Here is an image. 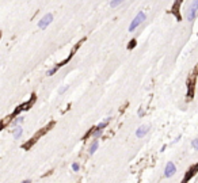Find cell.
Masks as SVG:
<instances>
[{"mask_svg":"<svg viewBox=\"0 0 198 183\" xmlns=\"http://www.w3.org/2000/svg\"><path fill=\"white\" fill-rule=\"evenodd\" d=\"M145 18H146V16H145V12H142V11H141V12H138V14L136 15L134 19L132 21L130 26H129V31H134L136 29H137V27L140 26V25L142 23V22L145 21Z\"/></svg>","mask_w":198,"mask_h":183,"instance_id":"obj_1","label":"cell"},{"mask_svg":"<svg viewBox=\"0 0 198 183\" xmlns=\"http://www.w3.org/2000/svg\"><path fill=\"white\" fill-rule=\"evenodd\" d=\"M197 14H198V0H194L187 11V19L189 21H194V18L197 16Z\"/></svg>","mask_w":198,"mask_h":183,"instance_id":"obj_2","label":"cell"},{"mask_svg":"<svg viewBox=\"0 0 198 183\" xmlns=\"http://www.w3.org/2000/svg\"><path fill=\"white\" fill-rule=\"evenodd\" d=\"M53 22V15L52 14H46L45 16H42V19L39 22H38V27L39 29H42V30H45L50 23Z\"/></svg>","mask_w":198,"mask_h":183,"instance_id":"obj_3","label":"cell"},{"mask_svg":"<svg viewBox=\"0 0 198 183\" xmlns=\"http://www.w3.org/2000/svg\"><path fill=\"white\" fill-rule=\"evenodd\" d=\"M175 172H177V166L172 162H168L166 168H164V176L166 178H171V176L175 175Z\"/></svg>","mask_w":198,"mask_h":183,"instance_id":"obj_4","label":"cell"},{"mask_svg":"<svg viewBox=\"0 0 198 183\" xmlns=\"http://www.w3.org/2000/svg\"><path fill=\"white\" fill-rule=\"evenodd\" d=\"M149 126L148 125H141L137 130H136V137L137 138H142V137H145L146 134H148V132H149Z\"/></svg>","mask_w":198,"mask_h":183,"instance_id":"obj_5","label":"cell"},{"mask_svg":"<svg viewBox=\"0 0 198 183\" xmlns=\"http://www.w3.org/2000/svg\"><path fill=\"white\" fill-rule=\"evenodd\" d=\"M22 136H23V128H22V126H15V128L12 129V137H14L15 140H19Z\"/></svg>","mask_w":198,"mask_h":183,"instance_id":"obj_6","label":"cell"},{"mask_svg":"<svg viewBox=\"0 0 198 183\" xmlns=\"http://www.w3.org/2000/svg\"><path fill=\"white\" fill-rule=\"evenodd\" d=\"M98 146H99V140H92V141H91V144H90V146H88V155L90 156H92L95 152H96Z\"/></svg>","mask_w":198,"mask_h":183,"instance_id":"obj_7","label":"cell"},{"mask_svg":"<svg viewBox=\"0 0 198 183\" xmlns=\"http://www.w3.org/2000/svg\"><path fill=\"white\" fill-rule=\"evenodd\" d=\"M102 134H103V129H100V128H98V126H95L94 130L91 132V137H92V140H99Z\"/></svg>","mask_w":198,"mask_h":183,"instance_id":"obj_8","label":"cell"},{"mask_svg":"<svg viewBox=\"0 0 198 183\" xmlns=\"http://www.w3.org/2000/svg\"><path fill=\"white\" fill-rule=\"evenodd\" d=\"M23 121H25V118H23V117H16L15 120L12 121V125H14V128H15V126H22V124H23Z\"/></svg>","mask_w":198,"mask_h":183,"instance_id":"obj_9","label":"cell"},{"mask_svg":"<svg viewBox=\"0 0 198 183\" xmlns=\"http://www.w3.org/2000/svg\"><path fill=\"white\" fill-rule=\"evenodd\" d=\"M124 1H125V0H111V1H110V7H111V8H115V7H118V5L122 4Z\"/></svg>","mask_w":198,"mask_h":183,"instance_id":"obj_10","label":"cell"},{"mask_svg":"<svg viewBox=\"0 0 198 183\" xmlns=\"http://www.w3.org/2000/svg\"><path fill=\"white\" fill-rule=\"evenodd\" d=\"M58 67H60V64H58V65H56V67H53V68H50V69H47L46 75H47V76H52V75H54V73L57 72Z\"/></svg>","mask_w":198,"mask_h":183,"instance_id":"obj_11","label":"cell"},{"mask_svg":"<svg viewBox=\"0 0 198 183\" xmlns=\"http://www.w3.org/2000/svg\"><path fill=\"white\" fill-rule=\"evenodd\" d=\"M79 170H80V164L75 162L72 164V171H75V172H79Z\"/></svg>","mask_w":198,"mask_h":183,"instance_id":"obj_12","label":"cell"},{"mask_svg":"<svg viewBox=\"0 0 198 183\" xmlns=\"http://www.w3.org/2000/svg\"><path fill=\"white\" fill-rule=\"evenodd\" d=\"M191 146H193L194 151H198V138H194L191 141Z\"/></svg>","mask_w":198,"mask_h":183,"instance_id":"obj_13","label":"cell"},{"mask_svg":"<svg viewBox=\"0 0 198 183\" xmlns=\"http://www.w3.org/2000/svg\"><path fill=\"white\" fill-rule=\"evenodd\" d=\"M137 115H138L140 118H142V117L145 115V111H144V109H142V107H140V109H138V111H137Z\"/></svg>","mask_w":198,"mask_h":183,"instance_id":"obj_14","label":"cell"},{"mask_svg":"<svg viewBox=\"0 0 198 183\" xmlns=\"http://www.w3.org/2000/svg\"><path fill=\"white\" fill-rule=\"evenodd\" d=\"M182 3V0H175V3H174V11L177 12V8H179V5Z\"/></svg>","mask_w":198,"mask_h":183,"instance_id":"obj_15","label":"cell"},{"mask_svg":"<svg viewBox=\"0 0 198 183\" xmlns=\"http://www.w3.org/2000/svg\"><path fill=\"white\" fill-rule=\"evenodd\" d=\"M69 88V85H65V87H61V88L58 89V94L61 95V94H64V92H65V91H67V89Z\"/></svg>","mask_w":198,"mask_h":183,"instance_id":"obj_16","label":"cell"},{"mask_svg":"<svg viewBox=\"0 0 198 183\" xmlns=\"http://www.w3.org/2000/svg\"><path fill=\"white\" fill-rule=\"evenodd\" d=\"M22 183H31V180H30V179H26V180H23Z\"/></svg>","mask_w":198,"mask_h":183,"instance_id":"obj_17","label":"cell"}]
</instances>
